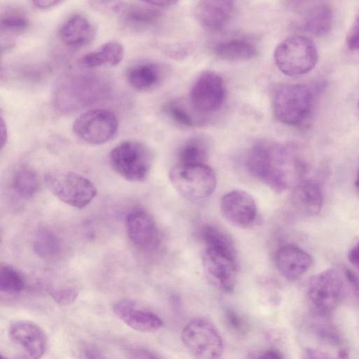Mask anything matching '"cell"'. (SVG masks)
<instances>
[{
    "mask_svg": "<svg viewBox=\"0 0 359 359\" xmlns=\"http://www.w3.org/2000/svg\"><path fill=\"white\" fill-rule=\"evenodd\" d=\"M293 189L292 201L298 209L310 215L320 211L323 194L318 183L304 179Z\"/></svg>",
    "mask_w": 359,
    "mask_h": 359,
    "instance_id": "obj_23",
    "label": "cell"
},
{
    "mask_svg": "<svg viewBox=\"0 0 359 359\" xmlns=\"http://www.w3.org/2000/svg\"><path fill=\"white\" fill-rule=\"evenodd\" d=\"M8 337L20 359H40L46 352L47 338L44 331L30 320L13 323Z\"/></svg>",
    "mask_w": 359,
    "mask_h": 359,
    "instance_id": "obj_12",
    "label": "cell"
},
{
    "mask_svg": "<svg viewBox=\"0 0 359 359\" xmlns=\"http://www.w3.org/2000/svg\"><path fill=\"white\" fill-rule=\"evenodd\" d=\"M355 187L356 188L358 189L359 191V165H358V170H357V173H356V177H355Z\"/></svg>",
    "mask_w": 359,
    "mask_h": 359,
    "instance_id": "obj_47",
    "label": "cell"
},
{
    "mask_svg": "<svg viewBox=\"0 0 359 359\" xmlns=\"http://www.w3.org/2000/svg\"><path fill=\"white\" fill-rule=\"evenodd\" d=\"M358 109H359V101H358Z\"/></svg>",
    "mask_w": 359,
    "mask_h": 359,
    "instance_id": "obj_50",
    "label": "cell"
},
{
    "mask_svg": "<svg viewBox=\"0 0 359 359\" xmlns=\"http://www.w3.org/2000/svg\"><path fill=\"white\" fill-rule=\"evenodd\" d=\"M249 173L277 193L294 188L306 172V165L292 147L262 141L249 151L246 159Z\"/></svg>",
    "mask_w": 359,
    "mask_h": 359,
    "instance_id": "obj_1",
    "label": "cell"
},
{
    "mask_svg": "<svg viewBox=\"0 0 359 359\" xmlns=\"http://www.w3.org/2000/svg\"><path fill=\"white\" fill-rule=\"evenodd\" d=\"M181 339L196 359H219L222 355V339L215 325L204 318L191 320L183 328Z\"/></svg>",
    "mask_w": 359,
    "mask_h": 359,
    "instance_id": "obj_8",
    "label": "cell"
},
{
    "mask_svg": "<svg viewBox=\"0 0 359 359\" xmlns=\"http://www.w3.org/2000/svg\"><path fill=\"white\" fill-rule=\"evenodd\" d=\"M161 8L149 1L126 5L121 12L123 27L133 32H142L154 26L161 16Z\"/></svg>",
    "mask_w": 359,
    "mask_h": 359,
    "instance_id": "obj_21",
    "label": "cell"
},
{
    "mask_svg": "<svg viewBox=\"0 0 359 359\" xmlns=\"http://www.w3.org/2000/svg\"><path fill=\"white\" fill-rule=\"evenodd\" d=\"M126 231L130 242L142 251H151L159 243V232L154 218L145 210H136L128 215Z\"/></svg>",
    "mask_w": 359,
    "mask_h": 359,
    "instance_id": "obj_15",
    "label": "cell"
},
{
    "mask_svg": "<svg viewBox=\"0 0 359 359\" xmlns=\"http://www.w3.org/2000/svg\"><path fill=\"white\" fill-rule=\"evenodd\" d=\"M248 359H284L282 354L274 349H267L252 354Z\"/></svg>",
    "mask_w": 359,
    "mask_h": 359,
    "instance_id": "obj_41",
    "label": "cell"
},
{
    "mask_svg": "<svg viewBox=\"0 0 359 359\" xmlns=\"http://www.w3.org/2000/svg\"><path fill=\"white\" fill-rule=\"evenodd\" d=\"M356 18H359V11H358V13L356 15Z\"/></svg>",
    "mask_w": 359,
    "mask_h": 359,
    "instance_id": "obj_49",
    "label": "cell"
},
{
    "mask_svg": "<svg viewBox=\"0 0 359 359\" xmlns=\"http://www.w3.org/2000/svg\"><path fill=\"white\" fill-rule=\"evenodd\" d=\"M303 359H332L327 353L314 348L306 349L303 355Z\"/></svg>",
    "mask_w": 359,
    "mask_h": 359,
    "instance_id": "obj_42",
    "label": "cell"
},
{
    "mask_svg": "<svg viewBox=\"0 0 359 359\" xmlns=\"http://www.w3.org/2000/svg\"><path fill=\"white\" fill-rule=\"evenodd\" d=\"M208 156V145L204 139L194 137L186 142L177 153V163L205 164Z\"/></svg>",
    "mask_w": 359,
    "mask_h": 359,
    "instance_id": "obj_28",
    "label": "cell"
},
{
    "mask_svg": "<svg viewBox=\"0 0 359 359\" xmlns=\"http://www.w3.org/2000/svg\"><path fill=\"white\" fill-rule=\"evenodd\" d=\"M344 277L355 295L359 298V276L351 269L345 268Z\"/></svg>",
    "mask_w": 359,
    "mask_h": 359,
    "instance_id": "obj_40",
    "label": "cell"
},
{
    "mask_svg": "<svg viewBox=\"0 0 359 359\" xmlns=\"http://www.w3.org/2000/svg\"><path fill=\"white\" fill-rule=\"evenodd\" d=\"M314 330L321 337L334 342L339 340V335L337 330L332 325L326 322L317 323L316 325H314Z\"/></svg>",
    "mask_w": 359,
    "mask_h": 359,
    "instance_id": "obj_35",
    "label": "cell"
},
{
    "mask_svg": "<svg viewBox=\"0 0 359 359\" xmlns=\"http://www.w3.org/2000/svg\"><path fill=\"white\" fill-rule=\"evenodd\" d=\"M111 86L107 77L98 73H69L55 83L53 102L60 111L72 113L105 99Z\"/></svg>",
    "mask_w": 359,
    "mask_h": 359,
    "instance_id": "obj_2",
    "label": "cell"
},
{
    "mask_svg": "<svg viewBox=\"0 0 359 359\" xmlns=\"http://www.w3.org/2000/svg\"><path fill=\"white\" fill-rule=\"evenodd\" d=\"M109 163L121 177L130 182H141L148 176L153 163L150 149L137 140H126L114 147Z\"/></svg>",
    "mask_w": 359,
    "mask_h": 359,
    "instance_id": "obj_5",
    "label": "cell"
},
{
    "mask_svg": "<svg viewBox=\"0 0 359 359\" xmlns=\"http://www.w3.org/2000/svg\"><path fill=\"white\" fill-rule=\"evenodd\" d=\"M48 292L55 302L62 306L74 303L78 296L77 290L72 287L50 288Z\"/></svg>",
    "mask_w": 359,
    "mask_h": 359,
    "instance_id": "obj_33",
    "label": "cell"
},
{
    "mask_svg": "<svg viewBox=\"0 0 359 359\" xmlns=\"http://www.w3.org/2000/svg\"><path fill=\"white\" fill-rule=\"evenodd\" d=\"M200 232L205 248L236 253L231 238L219 228L212 225H203Z\"/></svg>",
    "mask_w": 359,
    "mask_h": 359,
    "instance_id": "obj_30",
    "label": "cell"
},
{
    "mask_svg": "<svg viewBox=\"0 0 359 359\" xmlns=\"http://www.w3.org/2000/svg\"><path fill=\"white\" fill-rule=\"evenodd\" d=\"M344 289L340 272L336 269H328L311 277L307 294L318 313L327 315L339 304Z\"/></svg>",
    "mask_w": 359,
    "mask_h": 359,
    "instance_id": "obj_9",
    "label": "cell"
},
{
    "mask_svg": "<svg viewBox=\"0 0 359 359\" xmlns=\"http://www.w3.org/2000/svg\"><path fill=\"white\" fill-rule=\"evenodd\" d=\"M113 312L126 325L139 332H154L163 326L161 319L156 314L130 300L117 302L113 306Z\"/></svg>",
    "mask_w": 359,
    "mask_h": 359,
    "instance_id": "obj_16",
    "label": "cell"
},
{
    "mask_svg": "<svg viewBox=\"0 0 359 359\" xmlns=\"http://www.w3.org/2000/svg\"><path fill=\"white\" fill-rule=\"evenodd\" d=\"M220 58L231 61H246L257 56L258 50L254 43L243 38H233L218 43L214 48Z\"/></svg>",
    "mask_w": 359,
    "mask_h": 359,
    "instance_id": "obj_25",
    "label": "cell"
},
{
    "mask_svg": "<svg viewBox=\"0 0 359 359\" xmlns=\"http://www.w3.org/2000/svg\"><path fill=\"white\" fill-rule=\"evenodd\" d=\"M25 286V278L19 271L8 264L1 265L0 290L2 292L18 293L24 289Z\"/></svg>",
    "mask_w": 359,
    "mask_h": 359,
    "instance_id": "obj_31",
    "label": "cell"
},
{
    "mask_svg": "<svg viewBox=\"0 0 359 359\" xmlns=\"http://www.w3.org/2000/svg\"><path fill=\"white\" fill-rule=\"evenodd\" d=\"M202 258L208 278L223 291L232 292L237 282V254L205 247Z\"/></svg>",
    "mask_w": 359,
    "mask_h": 359,
    "instance_id": "obj_11",
    "label": "cell"
},
{
    "mask_svg": "<svg viewBox=\"0 0 359 359\" xmlns=\"http://www.w3.org/2000/svg\"><path fill=\"white\" fill-rule=\"evenodd\" d=\"M0 359H8V358L4 357L3 355H1Z\"/></svg>",
    "mask_w": 359,
    "mask_h": 359,
    "instance_id": "obj_48",
    "label": "cell"
},
{
    "mask_svg": "<svg viewBox=\"0 0 359 359\" xmlns=\"http://www.w3.org/2000/svg\"><path fill=\"white\" fill-rule=\"evenodd\" d=\"M226 97V87L222 77L212 71L201 74L190 91L192 107L201 112H211L222 105Z\"/></svg>",
    "mask_w": 359,
    "mask_h": 359,
    "instance_id": "obj_13",
    "label": "cell"
},
{
    "mask_svg": "<svg viewBox=\"0 0 359 359\" xmlns=\"http://www.w3.org/2000/svg\"><path fill=\"white\" fill-rule=\"evenodd\" d=\"M124 55L121 43L116 41L104 43L97 49L83 55L79 64L86 68L114 67L120 63Z\"/></svg>",
    "mask_w": 359,
    "mask_h": 359,
    "instance_id": "obj_24",
    "label": "cell"
},
{
    "mask_svg": "<svg viewBox=\"0 0 359 359\" xmlns=\"http://www.w3.org/2000/svg\"><path fill=\"white\" fill-rule=\"evenodd\" d=\"M76 135L90 144L108 142L116 133L118 121L111 111L104 109H91L81 114L73 123Z\"/></svg>",
    "mask_w": 359,
    "mask_h": 359,
    "instance_id": "obj_10",
    "label": "cell"
},
{
    "mask_svg": "<svg viewBox=\"0 0 359 359\" xmlns=\"http://www.w3.org/2000/svg\"><path fill=\"white\" fill-rule=\"evenodd\" d=\"M81 359H107L104 353L95 346L84 344L79 349Z\"/></svg>",
    "mask_w": 359,
    "mask_h": 359,
    "instance_id": "obj_38",
    "label": "cell"
},
{
    "mask_svg": "<svg viewBox=\"0 0 359 359\" xmlns=\"http://www.w3.org/2000/svg\"><path fill=\"white\" fill-rule=\"evenodd\" d=\"M0 133H1V149H3L8 139V130L6 124L4 120V118L1 116L0 121Z\"/></svg>",
    "mask_w": 359,
    "mask_h": 359,
    "instance_id": "obj_45",
    "label": "cell"
},
{
    "mask_svg": "<svg viewBox=\"0 0 359 359\" xmlns=\"http://www.w3.org/2000/svg\"><path fill=\"white\" fill-rule=\"evenodd\" d=\"M44 182L54 196L74 208L86 207L97 195L94 184L74 172H49L44 175Z\"/></svg>",
    "mask_w": 359,
    "mask_h": 359,
    "instance_id": "obj_7",
    "label": "cell"
},
{
    "mask_svg": "<svg viewBox=\"0 0 359 359\" xmlns=\"http://www.w3.org/2000/svg\"><path fill=\"white\" fill-rule=\"evenodd\" d=\"M235 13V5L231 1L203 0L196 3L194 15L204 28L217 31L225 27Z\"/></svg>",
    "mask_w": 359,
    "mask_h": 359,
    "instance_id": "obj_17",
    "label": "cell"
},
{
    "mask_svg": "<svg viewBox=\"0 0 359 359\" xmlns=\"http://www.w3.org/2000/svg\"><path fill=\"white\" fill-rule=\"evenodd\" d=\"M169 178L180 194L191 200L208 198L214 192L217 185L215 173L206 164L176 163L169 171Z\"/></svg>",
    "mask_w": 359,
    "mask_h": 359,
    "instance_id": "obj_6",
    "label": "cell"
},
{
    "mask_svg": "<svg viewBox=\"0 0 359 359\" xmlns=\"http://www.w3.org/2000/svg\"><path fill=\"white\" fill-rule=\"evenodd\" d=\"M333 14L330 8L323 4H316L308 9L303 26L316 36L327 34L332 28Z\"/></svg>",
    "mask_w": 359,
    "mask_h": 359,
    "instance_id": "obj_26",
    "label": "cell"
},
{
    "mask_svg": "<svg viewBox=\"0 0 359 359\" xmlns=\"http://www.w3.org/2000/svg\"><path fill=\"white\" fill-rule=\"evenodd\" d=\"M96 34L95 25L81 14H74L68 18L58 30L62 42L73 48L88 45L94 40Z\"/></svg>",
    "mask_w": 359,
    "mask_h": 359,
    "instance_id": "obj_19",
    "label": "cell"
},
{
    "mask_svg": "<svg viewBox=\"0 0 359 359\" xmlns=\"http://www.w3.org/2000/svg\"><path fill=\"white\" fill-rule=\"evenodd\" d=\"M220 210L231 224L247 228L256 220L257 208L254 198L248 192L235 189L225 195L220 201Z\"/></svg>",
    "mask_w": 359,
    "mask_h": 359,
    "instance_id": "obj_14",
    "label": "cell"
},
{
    "mask_svg": "<svg viewBox=\"0 0 359 359\" xmlns=\"http://www.w3.org/2000/svg\"><path fill=\"white\" fill-rule=\"evenodd\" d=\"M61 3L57 0H37L32 1V4L39 9H47Z\"/></svg>",
    "mask_w": 359,
    "mask_h": 359,
    "instance_id": "obj_44",
    "label": "cell"
},
{
    "mask_svg": "<svg viewBox=\"0 0 359 359\" xmlns=\"http://www.w3.org/2000/svg\"><path fill=\"white\" fill-rule=\"evenodd\" d=\"M348 258L351 264L359 270V240L348 251Z\"/></svg>",
    "mask_w": 359,
    "mask_h": 359,
    "instance_id": "obj_43",
    "label": "cell"
},
{
    "mask_svg": "<svg viewBox=\"0 0 359 359\" xmlns=\"http://www.w3.org/2000/svg\"><path fill=\"white\" fill-rule=\"evenodd\" d=\"M318 57V50L313 41L302 35L286 38L276 46L273 53L276 67L290 76L309 72L316 66Z\"/></svg>",
    "mask_w": 359,
    "mask_h": 359,
    "instance_id": "obj_3",
    "label": "cell"
},
{
    "mask_svg": "<svg viewBox=\"0 0 359 359\" xmlns=\"http://www.w3.org/2000/svg\"><path fill=\"white\" fill-rule=\"evenodd\" d=\"M34 250L43 259H51L58 255L60 243L57 236L48 229H39L34 237Z\"/></svg>",
    "mask_w": 359,
    "mask_h": 359,
    "instance_id": "obj_29",
    "label": "cell"
},
{
    "mask_svg": "<svg viewBox=\"0 0 359 359\" xmlns=\"http://www.w3.org/2000/svg\"><path fill=\"white\" fill-rule=\"evenodd\" d=\"M275 262L278 271L285 278L296 280L311 268L313 259L303 249L287 245L277 250Z\"/></svg>",
    "mask_w": 359,
    "mask_h": 359,
    "instance_id": "obj_18",
    "label": "cell"
},
{
    "mask_svg": "<svg viewBox=\"0 0 359 359\" xmlns=\"http://www.w3.org/2000/svg\"><path fill=\"white\" fill-rule=\"evenodd\" d=\"M346 43L349 48L359 50V18H355L346 36Z\"/></svg>",
    "mask_w": 359,
    "mask_h": 359,
    "instance_id": "obj_39",
    "label": "cell"
},
{
    "mask_svg": "<svg viewBox=\"0 0 359 359\" xmlns=\"http://www.w3.org/2000/svg\"><path fill=\"white\" fill-rule=\"evenodd\" d=\"M226 320L229 327L236 332L245 330V322L243 318L234 310L227 309L225 313Z\"/></svg>",
    "mask_w": 359,
    "mask_h": 359,
    "instance_id": "obj_36",
    "label": "cell"
},
{
    "mask_svg": "<svg viewBox=\"0 0 359 359\" xmlns=\"http://www.w3.org/2000/svg\"><path fill=\"white\" fill-rule=\"evenodd\" d=\"M27 15L22 9L6 7L1 12V45L4 52L15 44L14 37L25 32L29 27Z\"/></svg>",
    "mask_w": 359,
    "mask_h": 359,
    "instance_id": "obj_22",
    "label": "cell"
},
{
    "mask_svg": "<svg viewBox=\"0 0 359 359\" xmlns=\"http://www.w3.org/2000/svg\"><path fill=\"white\" fill-rule=\"evenodd\" d=\"M91 6L106 13H121L126 5L123 1H89Z\"/></svg>",
    "mask_w": 359,
    "mask_h": 359,
    "instance_id": "obj_34",
    "label": "cell"
},
{
    "mask_svg": "<svg viewBox=\"0 0 359 359\" xmlns=\"http://www.w3.org/2000/svg\"><path fill=\"white\" fill-rule=\"evenodd\" d=\"M338 359H349L347 352L344 350L339 351L338 354Z\"/></svg>",
    "mask_w": 359,
    "mask_h": 359,
    "instance_id": "obj_46",
    "label": "cell"
},
{
    "mask_svg": "<svg viewBox=\"0 0 359 359\" xmlns=\"http://www.w3.org/2000/svg\"><path fill=\"white\" fill-rule=\"evenodd\" d=\"M165 67L158 62H140L128 67L126 79L128 84L138 91H149L158 87L166 75Z\"/></svg>",
    "mask_w": 359,
    "mask_h": 359,
    "instance_id": "obj_20",
    "label": "cell"
},
{
    "mask_svg": "<svg viewBox=\"0 0 359 359\" xmlns=\"http://www.w3.org/2000/svg\"><path fill=\"white\" fill-rule=\"evenodd\" d=\"M167 115L175 123L184 127L190 128L194 121L189 113L179 103L171 101L164 107Z\"/></svg>",
    "mask_w": 359,
    "mask_h": 359,
    "instance_id": "obj_32",
    "label": "cell"
},
{
    "mask_svg": "<svg viewBox=\"0 0 359 359\" xmlns=\"http://www.w3.org/2000/svg\"><path fill=\"white\" fill-rule=\"evenodd\" d=\"M312 90L304 84H291L281 87L273 99V112L281 123L300 126L310 118L314 107Z\"/></svg>",
    "mask_w": 359,
    "mask_h": 359,
    "instance_id": "obj_4",
    "label": "cell"
},
{
    "mask_svg": "<svg viewBox=\"0 0 359 359\" xmlns=\"http://www.w3.org/2000/svg\"><path fill=\"white\" fill-rule=\"evenodd\" d=\"M128 359H161L156 353L142 347H130L126 351Z\"/></svg>",
    "mask_w": 359,
    "mask_h": 359,
    "instance_id": "obj_37",
    "label": "cell"
},
{
    "mask_svg": "<svg viewBox=\"0 0 359 359\" xmlns=\"http://www.w3.org/2000/svg\"><path fill=\"white\" fill-rule=\"evenodd\" d=\"M11 187L19 196L29 198L36 194L40 188L39 177L32 168L21 167L13 175Z\"/></svg>",
    "mask_w": 359,
    "mask_h": 359,
    "instance_id": "obj_27",
    "label": "cell"
}]
</instances>
